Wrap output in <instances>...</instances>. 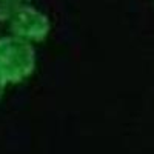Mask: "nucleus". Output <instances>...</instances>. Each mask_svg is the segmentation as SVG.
Masks as SVG:
<instances>
[{
    "label": "nucleus",
    "mask_w": 154,
    "mask_h": 154,
    "mask_svg": "<svg viewBox=\"0 0 154 154\" xmlns=\"http://www.w3.org/2000/svg\"><path fill=\"white\" fill-rule=\"evenodd\" d=\"M37 56L32 43L16 35L0 37V79L6 85H19L34 74Z\"/></svg>",
    "instance_id": "f257e3e1"
},
{
    "label": "nucleus",
    "mask_w": 154,
    "mask_h": 154,
    "mask_svg": "<svg viewBox=\"0 0 154 154\" xmlns=\"http://www.w3.org/2000/svg\"><path fill=\"white\" fill-rule=\"evenodd\" d=\"M32 0H0V23L9 22L12 16L23 6H28Z\"/></svg>",
    "instance_id": "7ed1b4c3"
},
{
    "label": "nucleus",
    "mask_w": 154,
    "mask_h": 154,
    "mask_svg": "<svg viewBox=\"0 0 154 154\" xmlns=\"http://www.w3.org/2000/svg\"><path fill=\"white\" fill-rule=\"evenodd\" d=\"M8 23L12 35L29 43H38L46 40V37L51 32L49 17L31 5L23 6L20 11H17Z\"/></svg>",
    "instance_id": "f03ea898"
},
{
    "label": "nucleus",
    "mask_w": 154,
    "mask_h": 154,
    "mask_svg": "<svg viewBox=\"0 0 154 154\" xmlns=\"http://www.w3.org/2000/svg\"><path fill=\"white\" fill-rule=\"evenodd\" d=\"M5 88H6V83L0 79V99L3 97V93H5Z\"/></svg>",
    "instance_id": "20e7f679"
}]
</instances>
